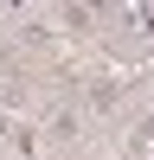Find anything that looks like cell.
I'll use <instances>...</instances> for the list:
<instances>
[{"label":"cell","mask_w":154,"mask_h":160,"mask_svg":"<svg viewBox=\"0 0 154 160\" xmlns=\"http://www.w3.org/2000/svg\"><path fill=\"white\" fill-rule=\"evenodd\" d=\"M7 128H13V115H7V109H0V141H7Z\"/></svg>","instance_id":"4"},{"label":"cell","mask_w":154,"mask_h":160,"mask_svg":"<svg viewBox=\"0 0 154 160\" xmlns=\"http://www.w3.org/2000/svg\"><path fill=\"white\" fill-rule=\"evenodd\" d=\"M141 135H148V141H154V115H148V122H141Z\"/></svg>","instance_id":"5"},{"label":"cell","mask_w":154,"mask_h":160,"mask_svg":"<svg viewBox=\"0 0 154 160\" xmlns=\"http://www.w3.org/2000/svg\"><path fill=\"white\" fill-rule=\"evenodd\" d=\"M77 109L103 115V122H109V115H122V83H116V77H90V83H84V102H77Z\"/></svg>","instance_id":"2"},{"label":"cell","mask_w":154,"mask_h":160,"mask_svg":"<svg viewBox=\"0 0 154 160\" xmlns=\"http://www.w3.org/2000/svg\"><path fill=\"white\" fill-rule=\"evenodd\" d=\"M0 148H7L13 160H38V154H45V141H38V128H32V122H13Z\"/></svg>","instance_id":"3"},{"label":"cell","mask_w":154,"mask_h":160,"mask_svg":"<svg viewBox=\"0 0 154 160\" xmlns=\"http://www.w3.org/2000/svg\"><path fill=\"white\" fill-rule=\"evenodd\" d=\"M77 135H84V109H77V102H51L45 122H38V141H51V148H77Z\"/></svg>","instance_id":"1"}]
</instances>
